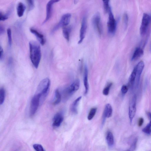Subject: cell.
Wrapping results in <instances>:
<instances>
[{
  "instance_id": "cell-5",
  "label": "cell",
  "mask_w": 151,
  "mask_h": 151,
  "mask_svg": "<svg viewBox=\"0 0 151 151\" xmlns=\"http://www.w3.org/2000/svg\"><path fill=\"white\" fill-rule=\"evenodd\" d=\"M151 20V16L147 13H144L140 28L141 35H144L146 32Z\"/></svg>"
},
{
  "instance_id": "cell-22",
  "label": "cell",
  "mask_w": 151,
  "mask_h": 151,
  "mask_svg": "<svg viewBox=\"0 0 151 151\" xmlns=\"http://www.w3.org/2000/svg\"><path fill=\"white\" fill-rule=\"evenodd\" d=\"M61 94L58 89H56L55 92L54 97L52 104L56 105L59 104L61 100Z\"/></svg>"
},
{
  "instance_id": "cell-28",
  "label": "cell",
  "mask_w": 151,
  "mask_h": 151,
  "mask_svg": "<svg viewBox=\"0 0 151 151\" xmlns=\"http://www.w3.org/2000/svg\"><path fill=\"white\" fill-rule=\"evenodd\" d=\"M7 35L8 38V42L9 46L10 47L12 45V32L11 29L9 28L7 30Z\"/></svg>"
},
{
  "instance_id": "cell-33",
  "label": "cell",
  "mask_w": 151,
  "mask_h": 151,
  "mask_svg": "<svg viewBox=\"0 0 151 151\" xmlns=\"http://www.w3.org/2000/svg\"><path fill=\"white\" fill-rule=\"evenodd\" d=\"M8 18V16L7 14H3L1 12L0 13V21H4L7 19Z\"/></svg>"
},
{
  "instance_id": "cell-18",
  "label": "cell",
  "mask_w": 151,
  "mask_h": 151,
  "mask_svg": "<svg viewBox=\"0 0 151 151\" xmlns=\"http://www.w3.org/2000/svg\"><path fill=\"white\" fill-rule=\"evenodd\" d=\"M144 53L143 50L140 47L136 48L131 58L132 61L135 60L140 57Z\"/></svg>"
},
{
  "instance_id": "cell-17",
  "label": "cell",
  "mask_w": 151,
  "mask_h": 151,
  "mask_svg": "<svg viewBox=\"0 0 151 151\" xmlns=\"http://www.w3.org/2000/svg\"><path fill=\"white\" fill-rule=\"evenodd\" d=\"M136 76V68L135 66L133 69L129 78V85L131 89L134 87Z\"/></svg>"
},
{
  "instance_id": "cell-36",
  "label": "cell",
  "mask_w": 151,
  "mask_h": 151,
  "mask_svg": "<svg viewBox=\"0 0 151 151\" xmlns=\"http://www.w3.org/2000/svg\"><path fill=\"white\" fill-rule=\"evenodd\" d=\"M144 122V119L142 118H140L138 120V125L139 127H141Z\"/></svg>"
},
{
  "instance_id": "cell-34",
  "label": "cell",
  "mask_w": 151,
  "mask_h": 151,
  "mask_svg": "<svg viewBox=\"0 0 151 151\" xmlns=\"http://www.w3.org/2000/svg\"><path fill=\"white\" fill-rule=\"evenodd\" d=\"M29 9H31L34 7V0H27Z\"/></svg>"
},
{
  "instance_id": "cell-13",
  "label": "cell",
  "mask_w": 151,
  "mask_h": 151,
  "mask_svg": "<svg viewBox=\"0 0 151 151\" xmlns=\"http://www.w3.org/2000/svg\"><path fill=\"white\" fill-rule=\"evenodd\" d=\"M63 116L60 113H56L54 116L53 119L52 125L54 127H59L63 122Z\"/></svg>"
},
{
  "instance_id": "cell-16",
  "label": "cell",
  "mask_w": 151,
  "mask_h": 151,
  "mask_svg": "<svg viewBox=\"0 0 151 151\" xmlns=\"http://www.w3.org/2000/svg\"><path fill=\"white\" fill-rule=\"evenodd\" d=\"M83 81L85 88V94H86L87 93L88 90V70L87 67L86 65H85L84 67Z\"/></svg>"
},
{
  "instance_id": "cell-31",
  "label": "cell",
  "mask_w": 151,
  "mask_h": 151,
  "mask_svg": "<svg viewBox=\"0 0 151 151\" xmlns=\"http://www.w3.org/2000/svg\"><path fill=\"white\" fill-rule=\"evenodd\" d=\"M123 21L125 28L127 27L128 21V14L126 13H125L123 15Z\"/></svg>"
},
{
  "instance_id": "cell-19",
  "label": "cell",
  "mask_w": 151,
  "mask_h": 151,
  "mask_svg": "<svg viewBox=\"0 0 151 151\" xmlns=\"http://www.w3.org/2000/svg\"><path fill=\"white\" fill-rule=\"evenodd\" d=\"M106 140L109 147H111L113 146L114 142V137L112 133L110 131H108L107 132Z\"/></svg>"
},
{
  "instance_id": "cell-32",
  "label": "cell",
  "mask_w": 151,
  "mask_h": 151,
  "mask_svg": "<svg viewBox=\"0 0 151 151\" xmlns=\"http://www.w3.org/2000/svg\"><path fill=\"white\" fill-rule=\"evenodd\" d=\"M142 131L147 134L151 135V127L146 126L142 129Z\"/></svg>"
},
{
  "instance_id": "cell-21",
  "label": "cell",
  "mask_w": 151,
  "mask_h": 151,
  "mask_svg": "<svg viewBox=\"0 0 151 151\" xmlns=\"http://www.w3.org/2000/svg\"><path fill=\"white\" fill-rule=\"evenodd\" d=\"M81 98V96L78 97L73 102L72 104L71 107V110L72 112L74 114H76L78 113V106Z\"/></svg>"
},
{
  "instance_id": "cell-8",
  "label": "cell",
  "mask_w": 151,
  "mask_h": 151,
  "mask_svg": "<svg viewBox=\"0 0 151 151\" xmlns=\"http://www.w3.org/2000/svg\"><path fill=\"white\" fill-rule=\"evenodd\" d=\"M101 19L100 14L97 12L94 15L91 19L92 23L94 28L99 35L102 33Z\"/></svg>"
},
{
  "instance_id": "cell-35",
  "label": "cell",
  "mask_w": 151,
  "mask_h": 151,
  "mask_svg": "<svg viewBox=\"0 0 151 151\" xmlns=\"http://www.w3.org/2000/svg\"><path fill=\"white\" fill-rule=\"evenodd\" d=\"M121 90L122 94H124L127 92L128 90V88L127 86L123 85L122 87Z\"/></svg>"
},
{
  "instance_id": "cell-2",
  "label": "cell",
  "mask_w": 151,
  "mask_h": 151,
  "mask_svg": "<svg viewBox=\"0 0 151 151\" xmlns=\"http://www.w3.org/2000/svg\"><path fill=\"white\" fill-rule=\"evenodd\" d=\"M50 84V79L46 78L42 80L39 84L36 93L40 95V103L44 101L48 94Z\"/></svg>"
},
{
  "instance_id": "cell-24",
  "label": "cell",
  "mask_w": 151,
  "mask_h": 151,
  "mask_svg": "<svg viewBox=\"0 0 151 151\" xmlns=\"http://www.w3.org/2000/svg\"><path fill=\"white\" fill-rule=\"evenodd\" d=\"M97 111V108L94 107L91 108L88 116L87 118L88 120H91L94 116Z\"/></svg>"
},
{
  "instance_id": "cell-3",
  "label": "cell",
  "mask_w": 151,
  "mask_h": 151,
  "mask_svg": "<svg viewBox=\"0 0 151 151\" xmlns=\"http://www.w3.org/2000/svg\"><path fill=\"white\" fill-rule=\"evenodd\" d=\"M108 13L109 14L107 22L108 30L109 33L113 34L115 33L116 30L117 22L114 18L111 7L109 8Z\"/></svg>"
},
{
  "instance_id": "cell-6",
  "label": "cell",
  "mask_w": 151,
  "mask_h": 151,
  "mask_svg": "<svg viewBox=\"0 0 151 151\" xmlns=\"http://www.w3.org/2000/svg\"><path fill=\"white\" fill-rule=\"evenodd\" d=\"M71 15L70 13H66L63 14L61 17L58 23L54 27L52 32H54L61 27L67 26L69 23Z\"/></svg>"
},
{
  "instance_id": "cell-14",
  "label": "cell",
  "mask_w": 151,
  "mask_h": 151,
  "mask_svg": "<svg viewBox=\"0 0 151 151\" xmlns=\"http://www.w3.org/2000/svg\"><path fill=\"white\" fill-rule=\"evenodd\" d=\"M112 114V108L109 104H106L105 107L103 114V121L105 120L106 118L111 117Z\"/></svg>"
},
{
  "instance_id": "cell-4",
  "label": "cell",
  "mask_w": 151,
  "mask_h": 151,
  "mask_svg": "<svg viewBox=\"0 0 151 151\" xmlns=\"http://www.w3.org/2000/svg\"><path fill=\"white\" fill-rule=\"evenodd\" d=\"M80 82L78 79L75 80L65 90L64 92V99H67L79 88Z\"/></svg>"
},
{
  "instance_id": "cell-25",
  "label": "cell",
  "mask_w": 151,
  "mask_h": 151,
  "mask_svg": "<svg viewBox=\"0 0 151 151\" xmlns=\"http://www.w3.org/2000/svg\"><path fill=\"white\" fill-rule=\"evenodd\" d=\"M5 91L3 88L0 89V104H2L4 103L5 98Z\"/></svg>"
},
{
  "instance_id": "cell-12",
  "label": "cell",
  "mask_w": 151,
  "mask_h": 151,
  "mask_svg": "<svg viewBox=\"0 0 151 151\" xmlns=\"http://www.w3.org/2000/svg\"><path fill=\"white\" fill-rule=\"evenodd\" d=\"M60 0H50L47 3L46 6V16L45 19L43 22L45 23L50 18L52 13V6L53 4L59 1Z\"/></svg>"
},
{
  "instance_id": "cell-29",
  "label": "cell",
  "mask_w": 151,
  "mask_h": 151,
  "mask_svg": "<svg viewBox=\"0 0 151 151\" xmlns=\"http://www.w3.org/2000/svg\"><path fill=\"white\" fill-rule=\"evenodd\" d=\"M34 149L37 151H44L45 150L42 146L39 144H34L33 145Z\"/></svg>"
},
{
  "instance_id": "cell-26",
  "label": "cell",
  "mask_w": 151,
  "mask_h": 151,
  "mask_svg": "<svg viewBox=\"0 0 151 151\" xmlns=\"http://www.w3.org/2000/svg\"><path fill=\"white\" fill-rule=\"evenodd\" d=\"M104 12L105 13L108 12L109 8L111 7L109 5L110 0H102Z\"/></svg>"
},
{
  "instance_id": "cell-23",
  "label": "cell",
  "mask_w": 151,
  "mask_h": 151,
  "mask_svg": "<svg viewBox=\"0 0 151 151\" xmlns=\"http://www.w3.org/2000/svg\"><path fill=\"white\" fill-rule=\"evenodd\" d=\"M71 31L70 27H64L63 29V34L65 38L68 41L70 39V33Z\"/></svg>"
},
{
  "instance_id": "cell-7",
  "label": "cell",
  "mask_w": 151,
  "mask_h": 151,
  "mask_svg": "<svg viewBox=\"0 0 151 151\" xmlns=\"http://www.w3.org/2000/svg\"><path fill=\"white\" fill-rule=\"evenodd\" d=\"M40 95L38 93H36L32 99L30 107V115H34L40 104Z\"/></svg>"
},
{
  "instance_id": "cell-39",
  "label": "cell",
  "mask_w": 151,
  "mask_h": 151,
  "mask_svg": "<svg viewBox=\"0 0 151 151\" xmlns=\"http://www.w3.org/2000/svg\"><path fill=\"white\" fill-rule=\"evenodd\" d=\"M4 32V29L3 27L1 26H0V34L1 35L3 34Z\"/></svg>"
},
{
  "instance_id": "cell-11",
  "label": "cell",
  "mask_w": 151,
  "mask_h": 151,
  "mask_svg": "<svg viewBox=\"0 0 151 151\" xmlns=\"http://www.w3.org/2000/svg\"><path fill=\"white\" fill-rule=\"evenodd\" d=\"M136 76L135 82V88H137L139 86L140 76L144 67V62L141 61L139 62L136 65Z\"/></svg>"
},
{
  "instance_id": "cell-20",
  "label": "cell",
  "mask_w": 151,
  "mask_h": 151,
  "mask_svg": "<svg viewBox=\"0 0 151 151\" xmlns=\"http://www.w3.org/2000/svg\"><path fill=\"white\" fill-rule=\"evenodd\" d=\"M26 9L25 5L22 2L19 3L17 6V11L18 16L22 17Z\"/></svg>"
},
{
  "instance_id": "cell-9",
  "label": "cell",
  "mask_w": 151,
  "mask_h": 151,
  "mask_svg": "<svg viewBox=\"0 0 151 151\" xmlns=\"http://www.w3.org/2000/svg\"><path fill=\"white\" fill-rule=\"evenodd\" d=\"M136 101L137 96L136 95H134L131 100L129 107V115L131 123L136 114Z\"/></svg>"
},
{
  "instance_id": "cell-1",
  "label": "cell",
  "mask_w": 151,
  "mask_h": 151,
  "mask_svg": "<svg viewBox=\"0 0 151 151\" xmlns=\"http://www.w3.org/2000/svg\"><path fill=\"white\" fill-rule=\"evenodd\" d=\"M30 57L34 67L38 68L40 60L41 54L40 45L36 41H30L29 43Z\"/></svg>"
},
{
  "instance_id": "cell-38",
  "label": "cell",
  "mask_w": 151,
  "mask_h": 151,
  "mask_svg": "<svg viewBox=\"0 0 151 151\" xmlns=\"http://www.w3.org/2000/svg\"><path fill=\"white\" fill-rule=\"evenodd\" d=\"M3 55H4V52H3V50L1 47V46H0V60H1V59H2L3 56Z\"/></svg>"
},
{
  "instance_id": "cell-30",
  "label": "cell",
  "mask_w": 151,
  "mask_h": 151,
  "mask_svg": "<svg viewBox=\"0 0 151 151\" xmlns=\"http://www.w3.org/2000/svg\"><path fill=\"white\" fill-rule=\"evenodd\" d=\"M137 138H135L134 140L133 143L131 145L130 148L129 150V151H134L136 149L137 146Z\"/></svg>"
},
{
  "instance_id": "cell-10",
  "label": "cell",
  "mask_w": 151,
  "mask_h": 151,
  "mask_svg": "<svg viewBox=\"0 0 151 151\" xmlns=\"http://www.w3.org/2000/svg\"><path fill=\"white\" fill-rule=\"evenodd\" d=\"M87 28V18L86 16H84L83 18L81 21V27L80 31V40L78 41V44L81 43L84 40L86 36Z\"/></svg>"
},
{
  "instance_id": "cell-27",
  "label": "cell",
  "mask_w": 151,
  "mask_h": 151,
  "mask_svg": "<svg viewBox=\"0 0 151 151\" xmlns=\"http://www.w3.org/2000/svg\"><path fill=\"white\" fill-rule=\"evenodd\" d=\"M112 85V83H110L104 89L103 91V93L104 95L107 96L109 94L110 88Z\"/></svg>"
},
{
  "instance_id": "cell-37",
  "label": "cell",
  "mask_w": 151,
  "mask_h": 151,
  "mask_svg": "<svg viewBox=\"0 0 151 151\" xmlns=\"http://www.w3.org/2000/svg\"><path fill=\"white\" fill-rule=\"evenodd\" d=\"M147 115L150 119V122L147 125V126L149 127H151V113L150 112H147Z\"/></svg>"
},
{
  "instance_id": "cell-40",
  "label": "cell",
  "mask_w": 151,
  "mask_h": 151,
  "mask_svg": "<svg viewBox=\"0 0 151 151\" xmlns=\"http://www.w3.org/2000/svg\"><path fill=\"white\" fill-rule=\"evenodd\" d=\"M150 51L151 52V43L150 46Z\"/></svg>"
},
{
  "instance_id": "cell-15",
  "label": "cell",
  "mask_w": 151,
  "mask_h": 151,
  "mask_svg": "<svg viewBox=\"0 0 151 151\" xmlns=\"http://www.w3.org/2000/svg\"><path fill=\"white\" fill-rule=\"evenodd\" d=\"M30 31L32 34H33L36 36L42 45H43L45 44V38L44 35L40 33L36 30L33 28H30Z\"/></svg>"
}]
</instances>
